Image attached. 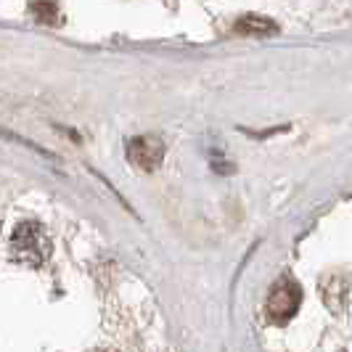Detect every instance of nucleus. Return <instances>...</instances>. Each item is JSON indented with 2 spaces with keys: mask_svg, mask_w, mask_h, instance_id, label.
<instances>
[{
  "mask_svg": "<svg viewBox=\"0 0 352 352\" xmlns=\"http://www.w3.org/2000/svg\"><path fill=\"white\" fill-rule=\"evenodd\" d=\"M48 254H51V241H48L43 226L21 223L14 230V236H11V257L14 260L24 265H32V267H40L48 260Z\"/></svg>",
  "mask_w": 352,
  "mask_h": 352,
  "instance_id": "f257e3e1",
  "label": "nucleus"
},
{
  "mask_svg": "<svg viewBox=\"0 0 352 352\" xmlns=\"http://www.w3.org/2000/svg\"><path fill=\"white\" fill-rule=\"evenodd\" d=\"M302 302V289L300 283L289 276H283L281 281L276 283L267 294V305H265V313L273 323H286L297 316Z\"/></svg>",
  "mask_w": 352,
  "mask_h": 352,
  "instance_id": "f03ea898",
  "label": "nucleus"
},
{
  "mask_svg": "<svg viewBox=\"0 0 352 352\" xmlns=\"http://www.w3.org/2000/svg\"><path fill=\"white\" fill-rule=\"evenodd\" d=\"M127 159L146 173H154L162 159H164V143L154 138V135H141V138H133L127 143Z\"/></svg>",
  "mask_w": 352,
  "mask_h": 352,
  "instance_id": "7ed1b4c3",
  "label": "nucleus"
},
{
  "mask_svg": "<svg viewBox=\"0 0 352 352\" xmlns=\"http://www.w3.org/2000/svg\"><path fill=\"white\" fill-rule=\"evenodd\" d=\"M233 32H236V35H247V37H265V35H276L278 27L265 16H241L233 24Z\"/></svg>",
  "mask_w": 352,
  "mask_h": 352,
  "instance_id": "20e7f679",
  "label": "nucleus"
},
{
  "mask_svg": "<svg viewBox=\"0 0 352 352\" xmlns=\"http://www.w3.org/2000/svg\"><path fill=\"white\" fill-rule=\"evenodd\" d=\"M30 11L43 24H56L58 21V6H51V3H35V6H30Z\"/></svg>",
  "mask_w": 352,
  "mask_h": 352,
  "instance_id": "39448f33",
  "label": "nucleus"
}]
</instances>
